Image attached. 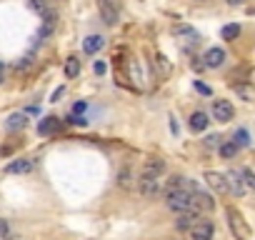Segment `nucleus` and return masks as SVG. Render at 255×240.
<instances>
[{"label":"nucleus","mask_w":255,"mask_h":240,"mask_svg":"<svg viewBox=\"0 0 255 240\" xmlns=\"http://www.w3.org/2000/svg\"><path fill=\"white\" fill-rule=\"evenodd\" d=\"M78 73H80V60L78 58H68L65 60V75L68 78H78Z\"/></svg>","instance_id":"nucleus-20"},{"label":"nucleus","mask_w":255,"mask_h":240,"mask_svg":"<svg viewBox=\"0 0 255 240\" xmlns=\"http://www.w3.org/2000/svg\"><path fill=\"white\" fill-rule=\"evenodd\" d=\"M63 93H65V88H58V90H55V93H53V103H58V98H60V95H63Z\"/></svg>","instance_id":"nucleus-32"},{"label":"nucleus","mask_w":255,"mask_h":240,"mask_svg":"<svg viewBox=\"0 0 255 240\" xmlns=\"http://www.w3.org/2000/svg\"><path fill=\"white\" fill-rule=\"evenodd\" d=\"M138 190L145 198H158L163 193V183L160 180H150V178H138Z\"/></svg>","instance_id":"nucleus-7"},{"label":"nucleus","mask_w":255,"mask_h":240,"mask_svg":"<svg viewBox=\"0 0 255 240\" xmlns=\"http://www.w3.org/2000/svg\"><path fill=\"white\" fill-rule=\"evenodd\" d=\"M60 130V120L55 118V115H48V118H42L40 123H38V135H55Z\"/></svg>","instance_id":"nucleus-12"},{"label":"nucleus","mask_w":255,"mask_h":240,"mask_svg":"<svg viewBox=\"0 0 255 240\" xmlns=\"http://www.w3.org/2000/svg\"><path fill=\"white\" fill-rule=\"evenodd\" d=\"M198 223H200V213H195V210H188V213H180V215H178L175 228H178V230H193Z\"/></svg>","instance_id":"nucleus-10"},{"label":"nucleus","mask_w":255,"mask_h":240,"mask_svg":"<svg viewBox=\"0 0 255 240\" xmlns=\"http://www.w3.org/2000/svg\"><path fill=\"white\" fill-rule=\"evenodd\" d=\"M5 128L10 130V133L28 128V113H13V115H8V120H5Z\"/></svg>","instance_id":"nucleus-16"},{"label":"nucleus","mask_w":255,"mask_h":240,"mask_svg":"<svg viewBox=\"0 0 255 240\" xmlns=\"http://www.w3.org/2000/svg\"><path fill=\"white\" fill-rule=\"evenodd\" d=\"M245 0H228V5H243Z\"/></svg>","instance_id":"nucleus-33"},{"label":"nucleus","mask_w":255,"mask_h":240,"mask_svg":"<svg viewBox=\"0 0 255 240\" xmlns=\"http://www.w3.org/2000/svg\"><path fill=\"white\" fill-rule=\"evenodd\" d=\"M205 143H208L210 148H215V145H220V138H218V135H210V138H208Z\"/></svg>","instance_id":"nucleus-29"},{"label":"nucleus","mask_w":255,"mask_h":240,"mask_svg":"<svg viewBox=\"0 0 255 240\" xmlns=\"http://www.w3.org/2000/svg\"><path fill=\"white\" fill-rule=\"evenodd\" d=\"M133 180H138V178H135V173H133L130 168H123V170L118 173V185H120L123 190H130L133 185H138V183H133Z\"/></svg>","instance_id":"nucleus-17"},{"label":"nucleus","mask_w":255,"mask_h":240,"mask_svg":"<svg viewBox=\"0 0 255 240\" xmlns=\"http://www.w3.org/2000/svg\"><path fill=\"white\" fill-rule=\"evenodd\" d=\"M85 110V103H75V108H73V113L78 115V113H83Z\"/></svg>","instance_id":"nucleus-31"},{"label":"nucleus","mask_w":255,"mask_h":240,"mask_svg":"<svg viewBox=\"0 0 255 240\" xmlns=\"http://www.w3.org/2000/svg\"><path fill=\"white\" fill-rule=\"evenodd\" d=\"M212 208H215V200H212L208 193L198 190L195 198H193V210H195V213H203V210H212Z\"/></svg>","instance_id":"nucleus-13"},{"label":"nucleus","mask_w":255,"mask_h":240,"mask_svg":"<svg viewBox=\"0 0 255 240\" xmlns=\"http://www.w3.org/2000/svg\"><path fill=\"white\" fill-rule=\"evenodd\" d=\"M195 3H208V0H195Z\"/></svg>","instance_id":"nucleus-35"},{"label":"nucleus","mask_w":255,"mask_h":240,"mask_svg":"<svg viewBox=\"0 0 255 240\" xmlns=\"http://www.w3.org/2000/svg\"><path fill=\"white\" fill-rule=\"evenodd\" d=\"M238 150H240L238 143H235V140H230V143H223V145H220V155H223L225 160H230V158H235V155H238Z\"/></svg>","instance_id":"nucleus-19"},{"label":"nucleus","mask_w":255,"mask_h":240,"mask_svg":"<svg viewBox=\"0 0 255 240\" xmlns=\"http://www.w3.org/2000/svg\"><path fill=\"white\" fill-rule=\"evenodd\" d=\"M233 115H235V110H233V103L230 100H212V118H215L218 123H230Z\"/></svg>","instance_id":"nucleus-6"},{"label":"nucleus","mask_w":255,"mask_h":240,"mask_svg":"<svg viewBox=\"0 0 255 240\" xmlns=\"http://www.w3.org/2000/svg\"><path fill=\"white\" fill-rule=\"evenodd\" d=\"M225 178H228V185H230V193L233 195H245V180H243V173L240 170H228L225 173Z\"/></svg>","instance_id":"nucleus-9"},{"label":"nucleus","mask_w":255,"mask_h":240,"mask_svg":"<svg viewBox=\"0 0 255 240\" xmlns=\"http://www.w3.org/2000/svg\"><path fill=\"white\" fill-rule=\"evenodd\" d=\"M225 215H228V225H230L233 235H235L238 240H248V238H250V228L245 225L243 215H240L235 208H233V205H228V208H225Z\"/></svg>","instance_id":"nucleus-2"},{"label":"nucleus","mask_w":255,"mask_h":240,"mask_svg":"<svg viewBox=\"0 0 255 240\" xmlns=\"http://www.w3.org/2000/svg\"><path fill=\"white\" fill-rule=\"evenodd\" d=\"M210 125V118L205 115V113H193V115H190V128H193L195 130V133H203V130Z\"/></svg>","instance_id":"nucleus-18"},{"label":"nucleus","mask_w":255,"mask_h":240,"mask_svg":"<svg viewBox=\"0 0 255 240\" xmlns=\"http://www.w3.org/2000/svg\"><path fill=\"white\" fill-rule=\"evenodd\" d=\"M195 193H198V185L193 180H188L183 175H173L168 180L163 195H165V205L173 210V213H188V210H193V198H195Z\"/></svg>","instance_id":"nucleus-1"},{"label":"nucleus","mask_w":255,"mask_h":240,"mask_svg":"<svg viewBox=\"0 0 255 240\" xmlns=\"http://www.w3.org/2000/svg\"><path fill=\"white\" fill-rule=\"evenodd\" d=\"M93 70H95L98 75H105V70H108V68H105V63H103V60H95V65H93Z\"/></svg>","instance_id":"nucleus-26"},{"label":"nucleus","mask_w":255,"mask_h":240,"mask_svg":"<svg viewBox=\"0 0 255 240\" xmlns=\"http://www.w3.org/2000/svg\"><path fill=\"white\" fill-rule=\"evenodd\" d=\"M203 60H205L208 68H220V65L225 63V50H223V48H210V50L203 55Z\"/></svg>","instance_id":"nucleus-14"},{"label":"nucleus","mask_w":255,"mask_h":240,"mask_svg":"<svg viewBox=\"0 0 255 240\" xmlns=\"http://www.w3.org/2000/svg\"><path fill=\"white\" fill-rule=\"evenodd\" d=\"M33 168H35V163L30 158H18V160L8 163L5 173L8 175H28V173H33Z\"/></svg>","instance_id":"nucleus-8"},{"label":"nucleus","mask_w":255,"mask_h":240,"mask_svg":"<svg viewBox=\"0 0 255 240\" xmlns=\"http://www.w3.org/2000/svg\"><path fill=\"white\" fill-rule=\"evenodd\" d=\"M0 235H3V238H5V240H8V238H10V225H8V223H5V220H0Z\"/></svg>","instance_id":"nucleus-27"},{"label":"nucleus","mask_w":255,"mask_h":240,"mask_svg":"<svg viewBox=\"0 0 255 240\" xmlns=\"http://www.w3.org/2000/svg\"><path fill=\"white\" fill-rule=\"evenodd\" d=\"M235 143H238V148L250 145V135H248V130H238V133H235Z\"/></svg>","instance_id":"nucleus-24"},{"label":"nucleus","mask_w":255,"mask_h":240,"mask_svg":"<svg viewBox=\"0 0 255 240\" xmlns=\"http://www.w3.org/2000/svg\"><path fill=\"white\" fill-rule=\"evenodd\" d=\"M212 233H215L212 223L210 220H200L193 230H190V240H212Z\"/></svg>","instance_id":"nucleus-11"},{"label":"nucleus","mask_w":255,"mask_h":240,"mask_svg":"<svg viewBox=\"0 0 255 240\" xmlns=\"http://www.w3.org/2000/svg\"><path fill=\"white\" fill-rule=\"evenodd\" d=\"M68 123H73V125H88V120H85L83 115H75V113L68 118Z\"/></svg>","instance_id":"nucleus-25"},{"label":"nucleus","mask_w":255,"mask_h":240,"mask_svg":"<svg viewBox=\"0 0 255 240\" xmlns=\"http://www.w3.org/2000/svg\"><path fill=\"white\" fill-rule=\"evenodd\" d=\"M103 45H105V38L103 35H88L83 40V50L88 53V55H95L98 50H103Z\"/></svg>","instance_id":"nucleus-15"},{"label":"nucleus","mask_w":255,"mask_h":240,"mask_svg":"<svg viewBox=\"0 0 255 240\" xmlns=\"http://www.w3.org/2000/svg\"><path fill=\"white\" fill-rule=\"evenodd\" d=\"M3 75H5V65L0 63V83H3Z\"/></svg>","instance_id":"nucleus-34"},{"label":"nucleus","mask_w":255,"mask_h":240,"mask_svg":"<svg viewBox=\"0 0 255 240\" xmlns=\"http://www.w3.org/2000/svg\"><path fill=\"white\" fill-rule=\"evenodd\" d=\"M130 73H133V78H135V80H140V65H135V63H133V65H130Z\"/></svg>","instance_id":"nucleus-30"},{"label":"nucleus","mask_w":255,"mask_h":240,"mask_svg":"<svg viewBox=\"0 0 255 240\" xmlns=\"http://www.w3.org/2000/svg\"><path fill=\"white\" fill-rule=\"evenodd\" d=\"M238 35H240V25L238 23H230V25L223 28V40H238Z\"/></svg>","instance_id":"nucleus-21"},{"label":"nucleus","mask_w":255,"mask_h":240,"mask_svg":"<svg viewBox=\"0 0 255 240\" xmlns=\"http://www.w3.org/2000/svg\"><path fill=\"white\" fill-rule=\"evenodd\" d=\"M203 180L210 185V190H215L218 195H228L230 193V185H228V178L223 175V173H218V170H205V175H203Z\"/></svg>","instance_id":"nucleus-4"},{"label":"nucleus","mask_w":255,"mask_h":240,"mask_svg":"<svg viewBox=\"0 0 255 240\" xmlns=\"http://www.w3.org/2000/svg\"><path fill=\"white\" fill-rule=\"evenodd\" d=\"M98 10H100V18L105 25H118V3L115 0H98Z\"/></svg>","instance_id":"nucleus-5"},{"label":"nucleus","mask_w":255,"mask_h":240,"mask_svg":"<svg viewBox=\"0 0 255 240\" xmlns=\"http://www.w3.org/2000/svg\"><path fill=\"white\" fill-rule=\"evenodd\" d=\"M173 33H175V35H183V38H190V40H200V35H198L193 28H188V25H175Z\"/></svg>","instance_id":"nucleus-22"},{"label":"nucleus","mask_w":255,"mask_h":240,"mask_svg":"<svg viewBox=\"0 0 255 240\" xmlns=\"http://www.w3.org/2000/svg\"><path fill=\"white\" fill-rule=\"evenodd\" d=\"M240 173H243V180H245V188H250V190H255V173H253L250 168H243Z\"/></svg>","instance_id":"nucleus-23"},{"label":"nucleus","mask_w":255,"mask_h":240,"mask_svg":"<svg viewBox=\"0 0 255 240\" xmlns=\"http://www.w3.org/2000/svg\"><path fill=\"white\" fill-rule=\"evenodd\" d=\"M165 173V160L160 158H148L138 173V178H150V180H160V175Z\"/></svg>","instance_id":"nucleus-3"},{"label":"nucleus","mask_w":255,"mask_h":240,"mask_svg":"<svg viewBox=\"0 0 255 240\" xmlns=\"http://www.w3.org/2000/svg\"><path fill=\"white\" fill-rule=\"evenodd\" d=\"M195 90H198V93H203V95H210V88H208L205 83H200V80H195Z\"/></svg>","instance_id":"nucleus-28"}]
</instances>
